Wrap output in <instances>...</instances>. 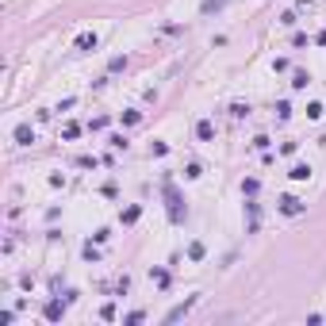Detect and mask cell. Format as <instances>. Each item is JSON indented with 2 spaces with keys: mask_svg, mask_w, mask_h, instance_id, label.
I'll use <instances>...</instances> for the list:
<instances>
[{
  "mask_svg": "<svg viewBox=\"0 0 326 326\" xmlns=\"http://www.w3.org/2000/svg\"><path fill=\"white\" fill-rule=\"evenodd\" d=\"M16 142H20V146H31V142H35V131H31L27 123H20V127H16Z\"/></svg>",
  "mask_w": 326,
  "mask_h": 326,
  "instance_id": "obj_4",
  "label": "cell"
},
{
  "mask_svg": "<svg viewBox=\"0 0 326 326\" xmlns=\"http://www.w3.org/2000/svg\"><path fill=\"white\" fill-rule=\"evenodd\" d=\"M307 177H311V169H307V165H296V169H292V181H307Z\"/></svg>",
  "mask_w": 326,
  "mask_h": 326,
  "instance_id": "obj_8",
  "label": "cell"
},
{
  "mask_svg": "<svg viewBox=\"0 0 326 326\" xmlns=\"http://www.w3.org/2000/svg\"><path fill=\"white\" fill-rule=\"evenodd\" d=\"M192 307H196V300H185V303H177V307H173V311L165 315V323H177V319H185V315L192 311Z\"/></svg>",
  "mask_w": 326,
  "mask_h": 326,
  "instance_id": "obj_2",
  "label": "cell"
},
{
  "mask_svg": "<svg viewBox=\"0 0 326 326\" xmlns=\"http://www.w3.org/2000/svg\"><path fill=\"white\" fill-rule=\"evenodd\" d=\"M188 257L200 261V257H204V242H192V246H188Z\"/></svg>",
  "mask_w": 326,
  "mask_h": 326,
  "instance_id": "obj_9",
  "label": "cell"
},
{
  "mask_svg": "<svg viewBox=\"0 0 326 326\" xmlns=\"http://www.w3.org/2000/svg\"><path fill=\"white\" fill-rule=\"evenodd\" d=\"M196 135H200V142H211L215 139V127H211L208 119H200V123H196Z\"/></svg>",
  "mask_w": 326,
  "mask_h": 326,
  "instance_id": "obj_5",
  "label": "cell"
},
{
  "mask_svg": "<svg viewBox=\"0 0 326 326\" xmlns=\"http://www.w3.org/2000/svg\"><path fill=\"white\" fill-rule=\"evenodd\" d=\"M307 81H311L307 73H296V77H292V89H307Z\"/></svg>",
  "mask_w": 326,
  "mask_h": 326,
  "instance_id": "obj_10",
  "label": "cell"
},
{
  "mask_svg": "<svg viewBox=\"0 0 326 326\" xmlns=\"http://www.w3.org/2000/svg\"><path fill=\"white\" fill-rule=\"evenodd\" d=\"M73 47H77V50H96V35H77Z\"/></svg>",
  "mask_w": 326,
  "mask_h": 326,
  "instance_id": "obj_7",
  "label": "cell"
},
{
  "mask_svg": "<svg viewBox=\"0 0 326 326\" xmlns=\"http://www.w3.org/2000/svg\"><path fill=\"white\" fill-rule=\"evenodd\" d=\"M165 196H169V219L181 223V219H185V208H181V196L173 192V185H165Z\"/></svg>",
  "mask_w": 326,
  "mask_h": 326,
  "instance_id": "obj_1",
  "label": "cell"
},
{
  "mask_svg": "<svg viewBox=\"0 0 326 326\" xmlns=\"http://www.w3.org/2000/svg\"><path fill=\"white\" fill-rule=\"evenodd\" d=\"M280 211H284V215H300L303 204L296 200V196H280Z\"/></svg>",
  "mask_w": 326,
  "mask_h": 326,
  "instance_id": "obj_3",
  "label": "cell"
},
{
  "mask_svg": "<svg viewBox=\"0 0 326 326\" xmlns=\"http://www.w3.org/2000/svg\"><path fill=\"white\" fill-rule=\"evenodd\" d=\"M62 311H66V307H62L58 300H50V303H47V319H50V323H58V319H62Z\"/></svg>",
  "mask_w": 326,
  "mask_h": 326,
  "instance_id": "obj_6",
  "label": "cell"
}]
</instances>
